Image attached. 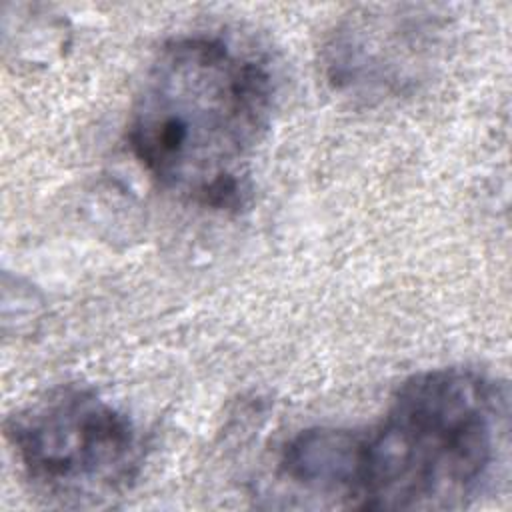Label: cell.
I'll return each mask as SVG.
<instances>
[{
  "label": "cell",
  "instance_id": "277c9868",
  "mask_svg": "<svg viewBox=\"0 0 512 512\" xmlns=\"http://www.w3.org/2000/svg\"><path fill=\"white\" fill-rule=\"evenodd\" d=\"M442 22L422 6L350 12L324 46L330 82L360 98H386L418 84L438 52Z\"/></svg>",
  "mask_w": 512,
  "mask_h": 512
},
{
  "label": "cell",
  "instance_id": "3957f363",
  "mask_svg": "<svg viewBox=\"0 0 512 512\" xmlns=\"http://www.w3.org/2000/svg\"><path fill=\"white\" fill-rule=\"evenodd\" d=\"M6 440L34 492L98 506L136 480L144 456L134 420L94 388L60 386L6 420Z\"/></svg>",
  "mask_w": 512,
  "mask_h": 512
},
{
  "label": "cell",
  "instance_id": "6da1fadb",
  "mask_svg": "<svg viewBox=\"0 0 512 512\" xmlns=\"http://www.w3.org/2000/svg\"><path fill=\"white\" fill-rule=\"evenodd\" d=\"M268 66L220 34L162 44L130 108L126 140L146 174L190 204L236 212L272 118Z\"/></svg>",
  "mask_w": 512,
  "mask_h": 512
},
{
  "label": "cell",
  "instance_id": "7a4b0ae2",
  "mask_svg": "<svg viewBox=\"0 0 512 512\" xmlns=\"http://www.w3.org/2000/svg\"><path fill=\"white\" fill-rule=\"evenodd\" d=\"M506 432L500 382L474 368L418 372L378 422L338 428L332 498L362 510H462L494 484Z\"/></svg>",
  "mask_w": 512,
  "mask_h": 512
}]
</instances>
